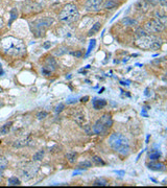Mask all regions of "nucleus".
Wrapping results in <instances>:
<instances>
[{
    "mask_svg": "<svg viewBox=\"0 0 167 188\" xmlns=\"http://www.w3.org/2000/svg\"><path fill=\"white\" fill-rule=\"evenodd\" d=\"M91 166H92V163L90 161H84L82 163H80V165H78L80 168H90Z\"/></svg>",
    "mask_w": 167,
    "mask_h": 188,
    "instance_id": "nucleus-29",
    "label": "nucleus"
},
{
    "mask_svg": "<svg viewBox=\"0 0 167 188\" xmlns=\"http://www.w3.org/2000/svg\"><path fill=\"white\" fill-rule=\"evenodd\" d=\"M145 30L148 31V33H159V31H162L164 29V25L161 23L159 19H153L150 20L145 23Z\"/></svg>",
    "mask_w": 167,
    "mask_h": 188,
    "instance_id": "nucleus-6",
    "label": "nucleus"
},
{
    "mask_svg": "<svg viewBox=\"0 0 167 188\" xmlns=\"http://www.w3.org/2000/svg\"><path fill=\"white\" fill-rule=\"evenodd\" d=\"M13 122H8V123L3 124V126H0V135H6L8 134L11 128H12Z\"/></svg>",
    "mask_w": 167,
    "mask_h": 188,
    "instance_id": "nucleus-14",
    "label": "nucleus"
},
{
    "mask_svg": "<svg viewBox=\"0 0 167 188\" xmlns=\"http://www.w3.org/2000/svg\"><path fill=\"white\" fill-rule=\"evenodd\" d=\"M2 50L11 56H20L26 50L23 41L15 37H5L1 40Z\"/></svg>",
    "mask_w": 167,
    "mask_h": 188,
    "instance_id": "nucleus-1",
    "label": "nucleus"
},
{
    "mask_svg": "<svg viewBox=\"0 0 167 188\" xmlns=\"http://www.w3.org/2000/svg\"><path fill=\"white\" fill-rule=\"evenodd\" d=\"M78 18H80V12L76 5L73 3H68L67 5H65L64 8L58 14V20L68 24L77 21Z\"/></svg>",
    "mask_w": 167,
    "mask_h": 188,
    "instance_id": "nucleus-4",
    "label": "nucleus"
},
{
    "mask_svg": "<svg viewBox=\"0 0 167 188\" xmlns=\"http://www.w3.org/2000/svg\"><path fill=\"white\" fill-rule=\"evenodd\" d=\"M10 14H11V19H10V22H8V25H11V24L14 22V20H16L18 18V10L17 8H12Z\"/></svg>",
    "mask_w": 167,
    "mask_h": 188,
    "instance_id": "nucleus-23",
    "label": "nucleus"
},
{
    "mask_svg": "<svg viewBox=\"0 0 167 188\" xmlns=\"http://www.w3.org/2000/svg\"><path fill=\"white\" fill-rule=\"evenodd\" d=\"M113 124V119L110 114H103L93 126V132L97 135H105Z\"/></svg>",
    "mask_w": 167,
    "mask_h": 188,
    "instance_id": "nucleus-5",
    "label": "nucleus"
},
{
    "mask_svg": "<svg viewBox=\"0 0 167 188\" xmlns=\"http://www.w3.org/2000/svg\"><path fill=\"white\" fill-rule=\"evenodd\" d=\"M109 145L121 156H128L131 151L130 142H128V138H125V136L119 134V133H114L110 136Z\"/></svg>",
    "mask_w": 167,
    "mask_h": 188,
    "instance_id": "nucleus-2",
    "label": "nucleus"
},
{
    "mask_svg": "<svg viewBox=\"0 0 167 188\" xmlns=\"http://www.w3.org/2000/svg\"><path fill=\"white\" fill-rule=\"evenodd\" d=\"M158 2H159L161 5L163 6H167V0H158Z\"/></svg>",
    "mask_w": 167,
    "mask_h": 188,
    "instance_id": "nucleus-36",
    "label": "nucleus"
},
{
    "mask_svg": "<svg viewBox=\"0 0 167 188\" xmlns=\"http://www.w3.org/2000/svg\"><path fill=\"white\" fill-rule=\"evenodd\" d=\"M147 167L150 170H155V171H164L165 170V165L163 163H160L158 161H150V163H147Z\"/></svg>",
    "mask_w": 167,
    "mask_h": 188,
    "instance_id": "nucleus-9",
    "label": "nucleus"
},
{
    "mask_svg": "<svg viewBox=\"0 0 167 188\" xmlns=\"http://www.w3.org/2000/svg\"><path fill=\"white\" fill-rule=\"evenodd\" d=\"M92 162L95 165H101V166L106 165V162L103 161L100 157H98V156H93V157H92Z\"/></svg>",
    "mask_w": 167,
    "mask_h": 188,
    "instance_id": "nucleus-25",
    "label": "nucleus"
},
{
    "mask_svg": "<svg viewBox=\"0 0 167 188\" xmlns=\"http://www.w3.org/2000/svg\"><path fill=\"white\" fill-rule=\"evenodd\" d=\"M95 44H96V41L94 40V39L90 41V45H89V48H88L87 53H86V56H89L90 53H91V51L93 50V48H94V46H95Z\"/></svg>",
    "mask_w": 167,
    "mask_h": 188,
    "instance_id": "nucleus-28",
    "label": "nucleus"
},
{
    "mask_svg": "<svg viewBox=\"0 0 167 188\" xmlns=\"http://www.w3.org/2000/svg\"><path fill=\"white\" fill-rule=\"evenodd\" d=\"M8 185H11V186H18V185L21 184V181H20L17 177H11V178L8 180Z\"/></svg>",
    "mask_w": 167,
    "mask_h": 188,
    "instance_id": "nucleus-20",
    "label": "nucleus"
},
{
    "mask_svg": "<svg viewBox=\"0 0 167 188\" xmlns=\"http://www.w3.org/2000/svg\"><path fill=\"white\" fill-rule=\"evenodd\" d=\"M144 36H147V31L146 30H144V29H142V28H138L136 30L137 39H138V38H141V37H144Z\"/></svg>",
    "mask_w": 167,
    "mask_h": 188,
    "instance_id": "nucleus-27",
    "label": "nucleus"
},
{
    "mask_svg": "<svg viewBox=\"0 0 167 188\" xmlns=\"http://www.w3.org/2000/svg\"><path fill=\"white\" fill-rule=\"evenodd\" d=\"M92 105H93V108L95 110H100V109L105 108L107 106V100L106 99H98V98H94L92 100Z\"/></svg>",
    "mask_w": 167,
    "mask_h": 188,
    "instance_id": "nucleus-11",
    "label": "nucleus"
},
{
    "mask_svg": "<svg viewBox=\"0 0 167 188\" xmlns=\"http://www.w3.org/2000/svg\"><path fill=\"white\" fill-rule=\"evenodd\" d=\"M103 5V0H87L85 2V8L89 12H98Z\"/></svg>",
    "mask_w": 167,
    "mask_h": 188,
    "instance_id": "nucleus-7",
    "label": "nucleus"
},
{
    "mask_svg": "<svg viewBox=\"0 0 167 188\" xmlns=\"http://www.w3.org/2000/svg\"><path fill=\"white\" fill-rule=\"evenodd\" d=\"M74 120L77 122L78 124H83L84 121H85V114L83 112H76L75 115H74Z\"/></svg>",
    "mask_w": 167,
    "mask_h": 188,
    "instance_id": "nucleus-16",
    "label": "nucleus"
},
{
    "mask_svg": "<svg viewBox=\"0 0 167 188\" xmlns=\"http://www.w3.org/2000/svg\"><path fill=\"white\" fill-rule=\"evenodd\" d=\"M66 157H67L68 162L73 164V163H75L76 160H77V153H75V151H70V153L67 154Z\"/></svg>",
    "mask_w": 167,
    "mask_h": 188,
    "instance_id": "nucleus-17",
    "label": "nucleus"
},
{
    "mask_svg": "<svg viewBox=\"0 0 167 188\" xmlns=\"http://www.w3.org/2000/svg\"><path fill=\"white\" fill-rule=\"evenodd\" d=\"M51 72H52V71H51V70H49L47 67H43L42 68V74H43V75L48 76V75H50V74H51Z\"/></svg>",
    "mask_w": 167,
    "mask_h": 188,
    "instance_id": "nucleus-33",
    "label": "nucleus"
},
{
    "mask_svg": "<svg viewBox=\"0 0 167 188\" xmlns=\"http://www.w3.org/2000/svg\"><path fill=\"white\" fill-rule=\"evenodd\" d=\"M51 46H52V43H51L50 41H46V42H44V44L42 45V47L44 49H49Z\"/></svg>",
    "mask_w": 167,
    "mask_h": 188,
    "instance_id": "nucleus-34",
    "label": "nucleus"
},
{
    "mask_svg": "<svg viewBox=\"0 0 167 188\" xmlns=\"http://www.w3.org/2000/svg\"><path fill=\"white\" fill-rule=\"evenodd\" d=\"M72 54H73L74 56H76V58H80V56H82V53H80V51H77V53H72Z\"/></svg>",
    "mask_w": 167,
    "mask_h": 188,
    "instance_id": "nucleus-37",
    "label": "nucleus"
},
{
    "mask_svg": "<svg viewBox=\"0 0 167 188\" xmlns=\"http://www.w3.org/2000/svg\"><path fill=\"white\" fill-rule=\"evenodd\" d=\"M117 5H118V3L116 2V0H106L102 6L107 10H112V8H116Z\"/></svg>",
    "mask_w": 167,
    "mask_h": 188,
    "instance_id": "nucleus-15",
    "label": "nucleus"
},
{
    "mask_svg": "<svg viewBox=\"0 0 167 188\" xmlns=\"http://www.w3.org/2000/svg\"><path fill=\"white\" fill-rule=\"evenodd\" d=\"M64 109H65V104L61 103V104H58V105L55 107V113H61L62 111H64Z\"/></svg>",
    "mask_w": 167,
    "mask_h": 188,
    "instance_id": "nucleus-31",
    "label": "nucleus"
},
{
    "mask_svg": "<svg viewBox=\"0 0 167 188\" xmlns=\"http://www.w3.org/2000/svg\"><path fill=\"white\" fill-rule=\"evenodd\" d=\"M76 103V98H68L66 100L67 105H72V104H75Z\"/></svg>",
    "mask_w": 167,
    "mask_h": 188,
    "instance_id": "nucleus-35",
    "label": "nucleus"
},
{
    "mask_svg": "<svg viewBox=\"0 0 167 188\" xmlns=\"http://www.w3.org/2000/svg\"><path fill=\"white\" fill-rule=\"evenodd\" d=\"M28 140L27 139H23V140H18V141H16L14 143V148H22V146L26 145V144H28Z\"/></svg>",
    "mask_w": 167,
    "mask_h": 188,
    "instance_id": "nucleus-26",
    "label": "nucleus"
},
{
    "mask_svg": "<svg viewBox=\"0 0 167 188\" xmlns=\"http://www.w3.org/2000/svg\"><path fill=\"white\" fill-rule=\"evenodd\" d=\"M100 25H101L100 22H96L94 25H92V28L89 30V33H88V36H89V37H91V36L95 35V33L99 30V28H100Z\"/></svg>",
    "mask_w": 167,
    "mask_h": 188,
    "instance_id": "nucleus-18",
    "label": "nucleus"
},
{
    "mask_svg": "<svg viewBox=\"0 0 167 188\" xmlns=\"http://www.w3.org/2000/svg\"><path fill=\"white\" fill-rule=\"evenodd\" d=\"M68 51V49L66 48V47H64V46H61V47H58V48H56L55 51H53V53L55 54V56H63V54H65Z\"/></svg>",
    "mask_w": 167,
    "mask_h": 188,
    "instance_id": "nucleus-24",
    "label": "nucleus"
},
{
    "mask_svg": "<svg viewBox=\"0 0 167 188\" xmlns=\"http://www.w3.org/2000/svg\"><path fill=\"white\" fill-rule=\"evenodd\" d=\"M93 185H94V186H107L108 182H107V180H106V179L98 178V179H96V180L94 181Z\"/></svg>",
    "mask_w": 167,
    "mask_h": 188,
    "instance_id": "nucleus-22",
    "label": "nucleus"
},
{
    "mask_svg": "<svg viewBox=\"0 0 167 188\" xmlns=\"http://www.w3.org/2000/svg\"><path fill=\"white\" fill-rule=\"evenodd\" d=\"M165 81H167V70H166V72H165V78H164Z\"/></svg>",
    "mask_w": 167,
    "mask_h": 188,
    "instance_id": "nucleus-42",
    "label": "nucleus"
},
{
    "mask_svg": "<svg viewBox=\"0 0 167 188\" xmlns=\"http://www.w3.org/2000/svg\"><path fill=\"white\" fill-rule=\"evenodd\" d=\"M153 38L152 36H144V37L138 38L136 41V45L141 49H150L152 46V42H153Z\"/></svg>",
    "mask_w": 167,
    "mask_h": 188,
    "instance_id": "nucleus-8",
    "label": "nucleus"
},
{
    "mask_svg": "<svg viewBox=\"0 0 167 188\" xmlns=\"http://www.w3.org/2000/svg\"><path fill=\"white\" fill-rule=\"evenodd\" d=\"M3 105H4V104H3V101H2V99H0V108L3 107Z\"/></svg>",
    "mask_w": 167,
    "mask_h": 188,
    "instance_id": "nucleus-41",
    "label": "nucleus"
},
{
    "mask_svg": "<svg viewBox=\"0 0 167 188\" xmlns=\"http://www.w3.org/2000/svg\"><path fill=\"white\" fill-rule=\"evenodd\" d=\"M121 23H122L123 25H125V26H135V25L138 24V22H137L135 19H133V18H131V17H125V18H123V19L121 20Z\"/></svg>",
    "mask_w": 167,
    "mask_h": 188,
    "instance_id": "nucleus-13",
    "label": "nucleus"
},
{
    "mask_svg": "<svg viewBox=\"0 0 167 188\" xmlns=\"http://www.w3.org/2000/svg\"><path fill=\"white\" fill-rule=\"evenodd\" d=\"M3 74H4V70H3V68H2V65L0 64V76L3 75Z\"/></svg>",
    "mask_w": 167,
    "mask_h": 188,
    "instance_id": "nucleus-38",
    "label": "nucleus"
},
{
    "mask_svg": "<svg viewBox=\"0 0 167 188\" xmlns=\"http://www.w3.org/2000/svg\"><path fill=\"white\" fill-rule=\"evenodd\" d=\"M160 156H161V154H160L159 151H153L152 153L148 154V159H150V161H158L159 158H160Z\"/></svg>",
    "mask_w": 167,
    "mask_h": 188,
    "instance_id": "nucleus-19",
    "label": "nucleus"
},
{
    "mask_svg": "<svg viewBox=\"0 0 167 188\" xmlns=\"http://www.w3.org/2000/svg\"><path fill=\"white\" fill-rule=\"evenodd\" d=\"M53 22H55L53 18L43 17L39 18V19H35L33 21H30L29 22V26H30L31 33L37 38H40L45 35L46 30L52 25Z\"/></svg>",
    "mask_w": 167,
    "mask_h": 188,
    "instance_id": "nucleus-3",
    "label": "nucleus"
},
{
    "mask_svg": "<svg viewBox=\"0 0 167 188\" xmlns=\"http://www.w3.org/2000/svg\"><path fill=\"white\" fill-rule=\"evenodd\" d=\"M2 92H3V89H2V88L0 87V93H2Z\"/></svg>",
    "mask_w": 167,
    "mask_h": 188,
    "instance_id": "nucleus-43",
    "label": "nucleus"
},
{
    "mask_svg": "<svg viewBox=\"0 0 167 188\" xmlns=\"http://www.w3.org/2000/svg\"><path fill=\"white\" fill-rule=\"evenodd\" d=\"M3 25V20H2V18H0V27H2Z\"/></svg>",
    "mask_w": 167,
    "mask_h": 188,
    "instance_id": "nucleus-40",
    "label": "nucleus"
},
{
    "mask_svg": "<svg viewBox=\"0 0 167 188\" xmlns=\"http://www.w3.org/2000/svg\"><path fill=\"white\" fill-rule=\"evenodd\" d=\"M45 65H46L45 67H47L51 71H55L56 67H58V63H56L55 59L53 56H47L46 61H45Z\"/></svg>",
    "mask_w": 167,
    "mask_h": 188,
    "instance_id": "nucleus-10",
    "label": "nucleus"
},
{
    "mask_svg": "<svg viewBox=\"0 0 167 188\" xmlns=\"http://www.w3.org/2000/svg\"><path fill=\"white\" fill-rule=\"evenodd\" d=\"M44 155H45L44 151H38L37 153L33 154V161H41L43 158H44Z\"/></svg>",
    "mask_w": 167,
    "mask_h": 188,
    "instance_id": "nucleus-21",
    "label": "nucleus"
},
{
    "mask_svg": "<svg viewBox=\"0 0 167 188\" xmlns=\"http://www.w3.org/2000/svg\"><path fill=\"white\" fill-rule=\"evenodd\" d=\"M162 44H163V41H162L161 39H159V38L153 37L150 49H153V50H158V49H160L162 47Z\"/></svg>",
    "mask_w": 167,
    "mask_h": 188,
    "instance_id": "nucleus-12",
    "label": "nucleus"
},
{
    "mask_svg": "<svg viewBox=\"0 0 167 188\" xmlns=\"http://www.w3.org/2000/svg\"><path fill=\"white\" fill-rule=\"evenodd\" d=\"M47 115H48V113H47L46 111H41V112H39L37 114V118L39 119V120H42V119L46 118Z\"/></svg>",
    "mask_w": 167,
    "mask_h": 188,
    "instance_id": "nucleus-30",
    "label": "nucleus"
},
{
    "mask_svg": "<svg viewBox=\"0 0 167 188\" xmlns=\"http://www.w3.org/2000/svg\"><path fill=\"white\" fill-rule=\"evenodd\" d=\"M8 165V161L5 160V158H0V168L4 169Z\"/></svg>",
    "mask_w": 167,
    "mask_h": 188,
    "instance_id": "nucleus-32",
    "label": "nucleus"
},
{
    "mask_svg": "<svg viewBox=\"0 0 167 188\" xmlns=\"http://www.w3.org/2000/svg\"><path fill=\"white\" fill-rule=\"evenodd\" d=\"M88 99H89V97L85 96V97H83V98L80 99V101H82V103H86V101H88Z\"/></svg>",
    "mask_w": 167,
    "mask_h": 188,
    "instance_id": "nucleus-39",
    "label": "nucleus"
}]
</instances>
